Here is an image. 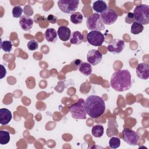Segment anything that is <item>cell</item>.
I'll list each match as a JSON object with an SVG mask.
<instances>
[{
	"mask_svg": "<svg viewBox=\"0 0 149 149\" xmlns=\"http://www.w3.org/2000/svg\"><path fill=\"white\" fill-rule=\"evenodd\" d=\"M83 35L81 32L79 31H75L72 34L70 39V42L72 44L79 45L83 42Z\"/></svg>",
	"mask_w": 149,
	"mask_h": 149,
	"instance_id": "cell-18",
	"label": "cell"
},
{
	"mask_svg": "<svg viewBox=\"0 0 149 149\" xmlns=\"http://www.w3.org/2000/svg\"><path fill=\"white\" fill-rule=\"evenodd\" d=\"M88 42L95 47L101 46L104 42L105 37L104 34L98 31H91L87 34Z\"/></svg>",
	"mask_w": 149,
	"mask_h": 149,
	"instance_id": "cell-8",
	"label": "cell"
},
{
	"mask_svg": "<svg viewBox=\"0 0 149 149\" xmlns=\"http://www.w3.org/2000/svg\"><path fill=\"white\" fill-rule=\"evenodd\" d=\"M111 86L116 91L122 92L130 89L132 86V75L127 69H122L113 73Z\"/></svg>",
	"mask_w": 149,
	"mask_h": 149,
	"instance_id": "cell-1",
	"label": "cell"
},
{
	"mask_svg": "<svg viewBox=\"0 0 149 149\" xmlns=\"http://www.w3.org/2000/svg\"><path fill=\"white\" fill-rule=\"evenodd\" d=\"M23 11V9L20 6H15L12 9V15L15 18L21 17Z\"/></svg>",
	"mask_w": 149,
	"mask_h": 149,
	"instance_id": "cell-26",
	"label": "cell"
},
{
	"mask_svg": "<svg viewBox=\"0 0 149 149\" xmlns=\"http://www.w3.org/2000/svg\"><path fill=\"white\" fill-rule=\"evenodd\" d=\"M134 18L136 22L143 25L149 23V6L141 4L136 6L133 11Z\"/></svg>",
	"mask_w": 149,
	"mask_h": 149,
	"instance_id": "cell-3",
	"label": "cell"
},
{
	"mask_svg": "<svg viewBox=\"0 0 149 149\" xmlns=\"http://www.w3.org/2000/svg\"><path fill=\"white\" fill-rule=\"evenodd\" d=\"M100 16L104 24L111 25L117 20L118 15L113 9L108 8L105 12L101 14Z\"/></svg>",
	"mask_w": 149,
	"mask_h": 149,
	"instance_id": "cell-9",
	"label": "cell"
},
{
	"mask_svg": "<svg viewBox=\"0 0 149 149\" xmlns=\"http://www.w3.org/2000/svg\"><path fill=\"white\" fill-rule=\"evenodd\" d=\"M12 118L11 112L6 108L0 109V124L5 125L8 124Z\"/></svg>",
	"mask_w": 149,
	"mask_h": 149,
	"instance_id": "cell-15",
	"label": "cell"
},
{
	"mask_svg": "<svg viewBox=\"0 0 149 149\" xmlns=\"http://www.w3.org/2000/svg\"><path fill=\"white\" fill-rule=\"evenodd\" d=\"M84 100L80 98L77 102L72 104L70 108V112L72 116L75 119H86V112L84 109Z\"/></svg>",
	"mask_w": 149,
	"mask_h": 149,
	"instance_id": "cell-5",
	"label": "cell"
},
{
	"mask_svg": "<svg viewBox=\"0 0 149 149\" xmlns=\"http://www.w3.org/2000/svg\"><path fill=\"white\" fill-rule=\"evenodd\" d=\"M47 19V20H48L49 23H52V24H55V23H56L57 22V21H58V18H57V17L53 15H49L48 16Z\"/></svg>",
	"mask_w": 149,
	"mask_h": 149,
	"instance_id": "cell-29",
	"label": "cell"
},
{
	"mask_svg": "<svg viewBox=\"0 0 149 149\" xmlns=\"http://www.w3.org/2000/svg\"><path fill=\"white\" fill-rule=\"evenodd\" d=\"M104 127L101 125H96L92 127L91 133L95 137H101L104 134Z\"/></svg>",
	"mask_w": 149,
	"mask_h": 149,
	"instance_id": "cell-20",
	"label": "cell"
},
{
	"mask_svg": "<svg viewBox=\"0 0 149 149\" xmlns=\"http://www.w3.org/2000/svg\"><path fill=\"white\" fill-rule=\"evenodd\" d=\"M102 59V54L97 49H91L87 54V60L91 65L95 66L101 61Z\"/></svg>",
	"mask_w": 149,
	"mask_h": 149,
	"instance_id": "cell-11",
	"label": "cell"
},
{
	"mask_svg": "<svg viewBox=\"0 0 149 149\" xmlns=\"http://www.w3.org/2000/svg\"><path fill=\"white\" fill-rule=\"evenodd\" d=\"M83 19V15L79 12L73 13L70 16V21L74 24H79L81 23Z\"/></svg>",
	"mask_w": 149,
	"mask_h": 149,
	"instance_id": "cell-22",
	"label": "cell"
},
{
	"mask_svg": "<svg viewBox=\"0 0 149 149\" xmlns=\"http://www.w3.org/2000/svg\"><path fill=\"white\" fill-rule=\"evenodd\" d=\"M144 30L143 25L139 23L138 22L134 21L132 23L131 26V33L133 34H139L141 33Z\"/></svg>",
	"mask_w": 149,
	"mask_h": 149,
	"instance_id": "cell-21",
	"label": "cell"
},
{
	"mask_svg": "<svg viewBox=\"0 0 149 149\" xmlns=\"http://www.w3.org/2000/svg\"><path fill=\"white\" fill-rule=\"evenodd\" d=\"M137 77L143 80H147L149 77V65L146 63H139L136 67Z\"/></svg>",
	"mask_w": 149,
	"mask_h": 149,
	"instance_id": "cell-12",
	"label": "cell"
},
{
	"mask_svg": "<svg viewBox=\"0 0 149 149\" xmlns=\"http://www.w3.org/2000/svg\"><path fill=\"white\" fill-rule=\"evenodd\" d=\"M79 70L84 76H89L92 72L91 65L87 62H82L79 68Z\"/></svg>",
	"mask_w": 149,
	"mask_h": 149,
	"instance_id": "cell-19",
	"label": "cell"
},
{
	"mask_svg": "<svg viewBox=\"0 0 149 149\" xmlns=\"http://www.w3.org/2000/svg\"><path fill=\"white\" fill-rule=\"evenodd\" d=\"M10 139V134L8 132L5 130L0 131V144L5 145L8 144Z\"/></svg>",
	"mask_w": 149,
	"mask_h": 149,
	"instance_id": "cell-23",
	"label": "cell"
},
{
	"mask_svg": "<svg viewBox=\"0 0 149 149\" xmlns=\"http://www.w3.org/2000/svg\"><path fill=\"white\" fill-rule=\"evenodd\" d=\"M122 139L129 145L134 146L137 144L139 136L135 131L125 127L122 130Z\"/></svg>",
	"mask_w": 149,
	"mask_h": 149,
	"instance_id": "cell-7",
	"label": "cell"
},
{
	"mask_svg": "<svg viewBox=\"0 0 149 149\" xmlns=\"http://www.w3.org/2000/svg\"><path fill=\"white\" fill-rule=\"evenodd\" d=\"M1 66V74H0V79H3L6 74V70L5 69V68L2 65H0Z\"/></svg>",
	"mask_w": 149,
	"mask_h": 149,
	"instance_id": "cell-30",
	"label": "cell"
},
{
	"mask_svg": "<svg viewBox=\"0 0 149 149\" xmlns=\"http://www.w3.org/2000/svg\"><path fill=\"white\" fill-rule=\"evenodd\" d=\"M34 24V21L33 19L27 15L22 16L19 20V24L21 28L24 31L30 30Z\"/></svg>",
	"mask_w": 149,
	"mask_h": 149,
	"instance_id": "cell-13",
	"label": "cell"
},
{
	"mask_svg": "<svg viewBox=\"0 0 149 149\" xmlns=\"http://www.w3.org/2000/svg\"><path fill=\"white\" fill-rule=\"evenodd\" d=\"M46 40L49 42H55L57 40V32L54 29H47L44 33Z\"/></svg>",
	"mask_w": 149,
	"mask_h": 149,
	"instance_id": "cell-17",
	"label": "cell"
},
{
	"mask_svg": "<svg viewBox=\"0 0 149 149\" xmlns=\"http://www.w3.org/2000/svg\"><path fill=\"white\" fill-rule=\"evenodd\" d=\"M38 47V43L35 40H31L27 43V48L30 51H34Z\"/></svg>",
	"mask_w": 149,
	"mask_h": 149,
	"instance_id": "cell-27",
	"label": "cell"
},
{
	"mask_svg": "<svg viewBox=\"0 0 149 149\" xmlns=\"http://www.w3.org/2000/svg\"><path fill=\"white\" fill-rule=\"evenodd\" d=\"M134 21H135V20L134 18L133 13H131V12H129L125 17V22L128 24H130V23L134 22Z\"/></svg>",
	"mask_w": 149,
	"mask_h": 149,
	"instance_id": "cell-28",
	"label": "cell"
},
{
	"mask_svg": "<svg viewBox=\"0 0 149 149\" xmlns=\"http://www.w3.org/2000/svg\"><path fill=\"white\" fill-rule=\"evenodd\" d=\"M57 34L61 40L67 41L71 37V30L65 26H61L58 27Z\"/></svg>",
	"mask_w": 149,
	"mask_h": 149,
	"instance_id": "cell-14",
	"label": "cell"
},
{
	"mask_svg": "<svg viewBox=\"0 0 149 149\" xmlns=\"http://www.w3.org/2000/svg\"><path fill=\"white\" fill-rule=\"evenodd\" d=\"M125 47V43L123 40L115 38L108 44L107 49L111 53L113 54H119L123 51Z\"/></svg>",
	"mask_w": 149,
	"mask_h": 149,
	"instance_id": "cell-10",
	"label": "cell"
},
{
	"mask_svg": "<svg viewBox=\"0 0 149 149\" xmlns=\"http://www.w3.org/2000/svg\"><path fill=\"white\" fill-rule=\"evenodd\" d=\"M86 26L91 31H102L105 29V26L102 22L100 14L94 13L87 18Z\"/></svg>",
	"mask_w": 149,
	"mask_h": 149,
	"instance_id": "cell-4",
	"label": "cell"
},
{
	"mask_svg": "<svg viewBox=\"0 0 149 149\" xmlns=\"http://www.w3.org/2000/svg\"><path fill=\"white\" fill-rule=\"evenodd\" d=\"M1 49L6 52H10L12 49V43L10 41L5 40L1 42Z\"/></svg>",
	"mask_w": 149,
	"mask_h": 149,
	"instance_id": "cell-24",
	"label": "cell"
},
{
	"mask_svg": "<svg viewBox=\"0 0 149 149\" xmlns=\"http://www.w3.org/2000/svg\"><path fill=\"white\" fill-rule=\"evenodd\" d=\"M84 107L86 113L92 118H97L103 114L105 110L104 100L100 96L91 95L84 101Z\"/></svg>",
	"mask_w": 149,
	"mask_h": 149,
	"instance_id": "cell-2",
	"label": "cell"
},
{
	"mask_svg": "<svg viewBox=\"0 0 149 149\" xmlns=\"http://www.w3.org/2000/svg\"><path fill=\"white\" fill-rule=\"evenodd\" d=\"M92 8H93V10L95 12H96L97 13H102L108 8L107 3L104 1H95L93 4Z\"/></svg>",
	"mask_w": 149,
	"mask_h": 149,
	"instance_id": "cell-16",
	"label": "cell"
},
{
	"mask_svg": "<svg viewBox=\"0 0 149 149\" xmlns=\"http://www.w3.org/2000/svg\"><path fill=\"white\" fill-rule=\"evenodd\" d=\"M58 8L63 13H72L74 12L79 4L78 0H59L57 2Z\"/></svg>",
	"mask_w": 149,
	"mask_h": 149,
	"instance_id": "cell-6",
	"label": "cell"
},
{
	"mask_svg": "<svg viewBox=\"0 0 149 149\" xmlns=\"http://www.w3.org/2000/svg\"><path fill=\"white\" fill-rule=\"evenodd\" d=\"M120 140L117 137H112L109 141V145L111 148H117L120 146Z\"/></svg>",
	"mask_w": 149,
	"mask_h": 149,
	"instance_id": "cell-25",
	"label": "cell"
}]
</instances>
